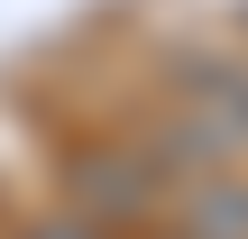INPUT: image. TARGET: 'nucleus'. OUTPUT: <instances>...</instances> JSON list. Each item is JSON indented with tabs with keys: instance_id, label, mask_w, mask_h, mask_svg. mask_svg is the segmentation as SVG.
Wrapping results in <instances>:
<instances>
[{
	"instance_id": "obj_1",
	"label": "nucleus",
	"mask_w": 248,
	"mask_h": 239,
	"mask_svg": "<svg viewBox=\"0 0 248 239\" xmlns=\"http://www.w3.org/2000/svg\"><path fill=\"white\" fill-rule=\"evenodd\" d=\"M184 239H248V184H212L184 212Z\"/></svg>"
},
{
	"instance_id": "obj_2",
	"label": "nucleus",
	"mask_w": 248,
	"mask_h": 239,
	"mask_svg": "<svg viewBox=\"0 0 248 239\" xmlns=\"http://www.w3.org/2000/svg\"><path fill=\"white\" fill-rule=\"evenodd\" d=\"M28 239H110V230H101V221H37Z\"/></svg>"
}]
</instances>
